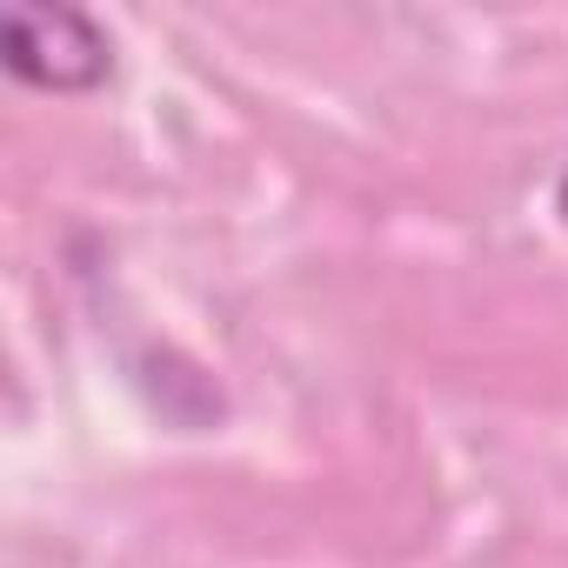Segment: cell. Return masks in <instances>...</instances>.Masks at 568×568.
<instances>
[{"label":"cell","mask_w":568,"mask_h":568,"mask_svg":"<svg viewBox=\"0 0 568 568\" xmlns=\"http://www.w3.org/2000/svg\"><path fill=\"white\" fill-rule=\"evenodd\" d=\"M0 68L34 94H94L114 81V41L88 8L14 0L0 14Z\"/></svg>","instance_id":"1"},{"label":"cell","mask_w":568,"mask_h":568,"mask_svg":"<svg viewBox=\"0 0 568 568\" xmlns=\"http://www.w3.org/2000/svg\"><path fill=\"white\" fill-rule=\"evenodd\" d=\"M555 214L568 221V161H561V174H555Z\"/></svg>","instance_id":"2"}]
</instances>
